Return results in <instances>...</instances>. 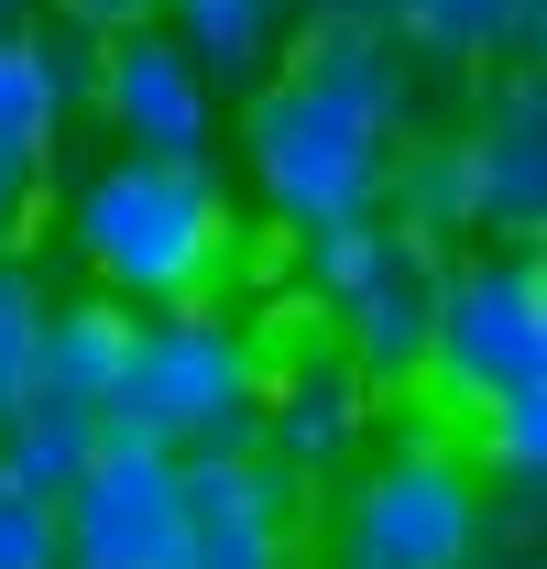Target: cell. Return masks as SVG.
I'll return each mask as SVG.
<instances>
[{
	"mask_svg": "<svg viewBox=\"0 0 547 569\" xmlns=\"http://www.w3.org/2000/svg\"><path fill=\"white\" fill-rule=\"evenodd\" d=\"M44 11H67L77 33H142V22H165V0H44Z\"/></svg>",
	"mask_w": 547,
	"mask_h": 569,
	"instance_id": "cell-21",
	"label": "cell"
},
{
	"mask_svg": "<svg viewBox=\"0 0 547 569\" xmlns=\"http://www.w3.org/2000/svg\"><path fill=\"white\" fill-rule=\"evenodd\" d=\"M296 22H307V0H165V33L198 56L208 88H252Z\"/></svg>",
	"mask_w": 547,
	"mask_h": 569,
	"instance_id": "cell-14",
	"label": "cell"
},
{
	"mask_svg": "<svg viewBox=\"0 0 547 569\" xmlns=\"http://www.w3.org/2000/svg\"><path fill=\"white\" fill-rule=\"evenodd\" d=\"M176 537H187V460L132 427H99V449L56 493V569H176Z\"/></svg>",
	"mask_w": 547,
	"mask_h": 569,
	"instance_id": "cell-7",
	"label": "cell"
},
{
	"mask_svg": "<svg viewBox=\"0 0 547 569\" xmlns=\"http://www.w3.org/2000/svg\"><path fill=\"white\" fill-rule=\"evenodd\" d=\"M438 241H416L406 219H329L296 230V296L329 318V351L372 383V395H416L427 383V318H438Z\"/></svg>",
	"mask_w": 547,
	"mask_h": 569,
	"instance_id": "cell-3",
	"label": "cell"
},
{
	"mask_svg": "<svg viewBox=\"0 0 547 569\" xmlns=\"http://www.w3.org/2000/svg\"><path fill=\"white\" fill-rule=\"evenodd\" d=\"M33 11H44V0H0V22H33Z\"/></svg>",
	"mask_w": 547,
	"mask_h": 569,
	"instance_id": "cell-25",
	"label": "cell"
},
{
	"mask_svg": "<svg viewBox=\"0 0 547 569\" xmlns=\"http://www.w3.org/2000/svg\"><path fill=\"white\" fill-rule=\"evenodd\" d=\"M537 33H547V0H406V22H395V44L416 67H449V77L537 67Z\"/></svg>",
	"mask_w": 547,
	"mask_h": 569,
	"instance_id": "cell-12",
	"label": "cell"
},
{
	"mask_svg": "<svg viewBox=\"0 0 547 569\" xmlns=\"http://www.w3.org/2000/svg\"><path fill=\"white\" fill-rule=\"evenodd\" d=\"M132 318L121 296H56V318H44V372H33V395H56V406H88V417L110 427V383H121V351H132Z\"/></svg>",
	"mask_w": 547,
	"mask_h": 569,
	"instance_id": "cell-13",
	"label": "cell"
},
{
	"mask_svg": "<svg viewBox=\"0 0 547 569\" xmlns=\"http://www.w3.org/2000/svg\"><path fill=\"white\" fill-rule=\"evenodd\" d=\"M67 252L121 307H198L241 263V198L208 153H110L67 187Z\"/></svg>",
	"mask_w": 547,
	"mask_h": 569,
	"instance_id": "cell-2",
	"label": "cell"
},
{
	"mask_svg": "<svg viewBox=\"0 0 547 569\" xmlns=\"http://www.w3.org/2000/svg\"><path fill=\"white\" fill-rule=\"evenodd\" d=\"M318 22H372V33H395L406 22V0H307Z\"/></svg>",
	"mask_w": 547,
	"mask_h": 569,
	"instance_id": "cell-24",
	"label": "cell"
},
{
	"mask_svg": "<svg viewBox=\"0 0 547 569\" xmlns=\"http://www.w3.org/2000/svg\"><path fill=\"white\" fill-rule=\"evenodd\" d=\"M22 230H33V176L0 164V252H22Z\"/></svg>",
	"mask_w": 547,
	"mask_h": 569,
	"instance_id": "cell-23",
	"label": "cell"
},
{
	"mask_svg": "<svg viewBox=\"0 0 547 569\" xmlns=\"http://www.w3.org/2000/svg\"><path fill=\"white\" fill-rule=\"evenodd\" d=\"M67 88L44 67V33L33 22H0V164H22V176H44L56 164V142H67Z\"/></svg>",
	"mask_w": 547,
	"mask_h": 569,
	"instance_id": "cell-15",
	"label": "cell"
},
{
	"mask_svg": "<svg viewBox=\"0 0 547 569\" xmlns=\"http://www.w3.org/2000/svg\"><path fill=\"white\" fill-rule=\"evenodd\" d=\"M88 110L110 121L121 153H208V142H219V88L198 77V56H187L165 22H142V33H99Z\"/></svg>",
	"mask_w": 547,
	"mask_h": 569,
	"instance_id": "cell-9",
	"label": "cell"
},
{
	"mask_svg": "<svg viewBox=\"0 0 547 569\" xmlns=\"http://www.w3.org/2000/svg\"><path fill=\"white\" fill-rule=\"evenodd\" d=\"M427 395L449 417H481L504 395H547V263H537V241H481L460 263H438Z\"/></svg>",
	"mask_w": 547,
	"mask_h": 569,
	"instance_id": "cell-5",
	"label": "cell"
},
{
	"mask_svg": "<svg viewBox=\"0 0 547 569\" xmlns=\"http://www.w3.org/2000/svg\"><path fill=\"white\" fill-rule=\"evenodd\" d=\"M88 449H99V417H88V406H56V395H22V406L0 417V471H22L33 493H67Z\"/></svg>",
	"mask_w": 547,
	"mask_h": 569,
	"instance_id": "cell-17",
	"label": "cell"
},
{
	"mask_svg": "<svg viewBox=\"0 0 547 569\" xmlns=\"http://www.w3.org/2000/svg\"><path fill=\"white\" fill-rule=\"evenodd\" d=\"M263 340L230 318V307H153L132 318V351H121V383H110V427H132L153 449H252V417H263Z\"/></svg>",
	"mask_w": 547,
	"mask_h": 569,
	"instance_id": "cell-4",
	"label": "cell"
},
{
	"mask_svg": "<svg viewBox=\"0 0 547 569\" xmlns=\"http://www.w3.org/2000/svg\"><path fill=\"white\" fill-rule=\"evenodd\" d=\"M471 471L504 482L515 515H537V482H547V395H504L471 417Z\"/></svg>",
	"mask_w": 547,
	"mask_h": 569,
	"instance_id": "cell-18",
	"label": "cell"
},
{
	"mask_svg": "<svg viewBox=\"0 0 547 569\" xmlns=\"http://www.w3.org/2000/svg\"><path fill=\"white\" fill-rule=\"evenodd\" d=\"M449 142L471 164V230L537 241L547 230V88H537V67H493L471 132H449Z\"/></svg>",
	"mask_w": 547,
	"mask_h": 569,
	"instance_id": "cell-11",
	"label": "cell"
},
{
	"mask_svg": "<svg viewBox=\"0 0 547 569\" xmlns=\"http://www.w3.org/2000/svg\"><path fill=\"white\" fill-rule=\"evenodd\" d=\"M372 427H384V395H372L340 351H285V361H263V417H252V449H263L296 493L350 482V471H361V449H372Z\"/></svg>",
	"mask_w": 547,
	"mask_h": 569,
	"instance_id": "cell-8",
	"label": "cell"
},
{
	"mask_svg": "<svg viewBox=\"0 0 547 569\" xmlns=\"http://www.w3.org/2000/svg\"><path fill=\"white\" fill-rule=\"evenodd\" d=\"M0 569H56V493L0 471Z\"/></svg>",
	"mask_w": 547,
	"mask_h": 569,
	"instance_id": "cell-20",
	"label": "cell"
},
{
	"mask_svg": "<svg viewBox=\"0 0 547 569\" xmlns=\"http://www.w3.org/2000/svg\"><path fill=\"white\" fill-rule=\"evenodd\" d=\"M384 209L406 219L416 241H471V164H460V142H449V132H438V142H406Z\"/></svg>",
	"mask_w": 547,
	"mask_h": 569,
	"instance_id": "cell-16",
	"label": "cell"
},
{
	"mask_svg": "<svg viewBox=\"0 0 547 569\" xmlns=\"http://www.w3.org/2000/svg\"><path fill=\"white\" fill-rule=\"evenodd\" d=\"M176 569H296V482L263 449H187Z\"/></svg>",
	"mask_w": 547,
	"mask_h": 569,
	"instance_id": "cell-10",
	"label": "cell"
},
{
	"mask_svg": "<svg viewBox=\"0 0 547 569\" xmlns=\"http://www.w3.org/2000/svg\"><path fill=\"white\" fill-rule=\"evenodd\" d=\"M460 569H537V515H515V526H504V537H493V526H481V548Z\"/></svg>",
	"mask_w": 547,
	"mask_h": 569,
	"instance_id": "cell-22",
	"label": "cell"
},
{
	"mask_svg": "<svg viewBox=\"0 0 547 569\" xmlns=\"http://www.w3.org/2000/svg\"><path fill=\"white\" fill-rule=\"evenodd\" d=\"M416 121V56L372 22H296L285 56L241 88V176L263 219L329 230V219H372L395 187V153Z\"/></svg>",
	"mask_w": 547,
	"mask_h": 569,
	"instance_id": "cell-1",
	"label": "cell"
},
{
	"mask_svg": "<svg viewBox=\"0 0 547 569\" xmlns=\"http://www.w3.org/2000/svg\"><path fill=\"white\" fill-rule=\"evenodd\" d=\"M44 318H56V274L33 252H0V417L33 395L44 372Z\"/></svg>",
	"mask_w": 547,
	"mask_h": 569,
	"instance_id": "cell-19",
	"label": "cell"
},
{
	"mask_svg": "<svg viewBox=\"0 0 547 569\" xmlns=\"http://www.w3.org/2000/svg\"><path fill=\"white\" fill-rule=\"evenodd\" d=\"M493 526V482L471 471L460 438H395L361 449L329 526V569H460Z\"/></svg>",
	"mask_w": 547,
	"mask_h": 569,
	"instance_id": "cell-6",
	"label": "cell"
}]
</instances>
